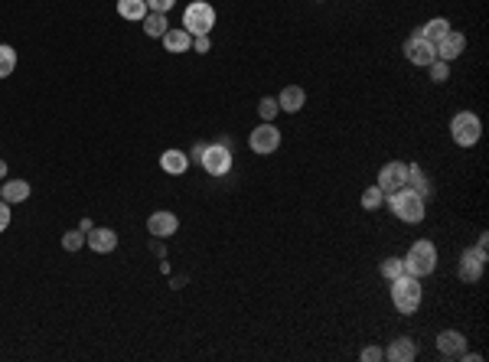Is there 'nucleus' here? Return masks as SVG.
Here are the masks:
<instances>
[{"instance_id": "f257e3e1", "label": "nucleus", "mask_w": 489, "mask_h": 362, "mask_svg": "<svg viewBox=\"0 0 489 362\" xmlns=\"http://www.w3.org/2000/svg\"><path fill=\"white\" fill-rule=\"evenodd\" d=\"M421 301H424V291H421V278H414V274H398L395 281H391V304H395L398 314H418Z\"/></svg>"}, {"instance_id": "f03ea898", "label": "nucleus", "mask_w": 489, "mask_h": 362, "mask_svg": "<svg viewBox=\"0 0 489 362\" xmlns=\"http://www.w3.org/2000/svg\"><path fill=\"white\" fill-rule=\"evenodd\" d=\"M385 200H388L391 212H395L401 222H408V225L424 222V216H428V209H424V196H418L414 190H408V186H401V190L388 193Z\"/></svg>"}, {"instance_id": "7ed1b4c3", "label": "nucleus", "mask_w": 489, "mask_h": 362, "mask_svg": "<svg viewBox=\"0 0 489 362\" xmlns=\"http://www.w3.org/2000/svg\"><path fill=\"white\" fill-rule=\"evenodd\" d=\"M401 262H405V274L428 278V274H434V268H437V248L431 245V242H414Z\"/></svg>"}, {"instance_id": "20e7f679", "label": "nucleus", "mask_w": 489, "mask_h": 362, "mask_svg": "<svg viewBox=\"0 0 489 362\" xmlns=\"http://www.w3.org/2000/svg\"><path fill=\"white\" fill-rule=\"evenodd\" d=\"M215 26V7L206 0H192L190 7L183 10V30L192 36H209Z\"/></svg>"}, {"instance_id": "39448f33", "label": "nucleus", "mask_w": 489, "mask_h": 362, "mask_svg": "<svg viewBox=\"0 0 489 362\" xmlns=\"http://www.w3.org/2000/svg\"><path fill=\"white\" fill-rule=\"evenodd\" d=\"M451 138L457 147H473L480 144L483 138V121L473 115V111H460L457 118L451 121Z\"/></svg>"}, {"instance_id": "423d86ee", "label": "nucleus", "mask_w": 489, "mask_h": 362, "mask_svg": "<svg viewBox=\"0 0 489 362\" xmlns=\"http://www.w3.org/2000/svg\"><path fill=\"white\" fill-rule=\"evenodd\" d=\"M199 163H202V170H206L209 177H229L235 157H232V147L209 144L206 150H202V157H199Z\"/></svg>"}, {"instance_id": "0eeeda50", "label": "nucleus", "mask_w": 489, "mask_h": 362, "mask_svg": "<svg viewBox=\"0 0 489 362\" xmlns=\"http://www.w3.org/2000/svg\"><path fill=\"white\" fill-rule=\"evenodd\" d=\"M248 147H252L254 154H274L277 147H281V131L274 128V121H264L258 124L252 134H248Z\"/></svg>"}, {"instance_id": "6e6552de", "label": "nucleus", "mask_w": 489, "mask_h": 362, "mask_svg": "<svg viewBox=\"0 0 489 362\" xmlns=\"http://www.w3.org/2000/svg\"><path fill=\"white\" fill-rule=\"evenodd\" d=\"M483 268H486V252H480V248H463V254H460V264H457V274L460 281H466V284H476V281L483 278Z\"/></svg>"}, {"instance_id": "1a4fd4ad", "label": "nucleus", "mask_w": 489, "mask_h": 362, "mask_svg": "<svg viewBox=\"0 0 489 362\" xmlns=\"http://www.w3.org/2000/svg\"><path fill=\"white\" fill-rule=\"evenodd\" d=\"M405 59L411 62V66H418V69H428L431 62L437 59V49H434V43H428L424 36L414 33V36L405 43Z\"/></svg>"}, {"instance_id": "9d476101", "label": "nucleus", "mask_w": 489, "mask_h": 362, "mask_svg": "<svg viewBox=\"0 0 489 362\" xmlns=\"http://www.w3.org/2000/svg\"><path fill=\"white\" fill-rule=\"evenodd\" d=\"M405 183H408V163L391 160V163H385V167L379 170V183L375 186L388 196V193H395V190H401Z\"/></svg>"}, {"instance_id": "9b49d317", "label": "nucleus", "mask_w": 489, "mask_h": 362, "mask_svg": "<svg viewBox=\"0 0 489 362\" xmlns=\"http://www.w3.org/2000/svg\"><path fill=\"white\" fill-rule=\"evenodd\" d=\"M437 353H441L443 359H460V356L466 353V336L460 330H443L441 336H437Z\"/></svg>"}, {"instance_id": "f8f14e48", "label": "nucleus", "mask_w": 489, "mask_h": 362, "mask_svg": "<svg viewBox=\"0 0 489 362\" xmlns=\"http://www.w3.org/2000/svg\"><path fill=\"white\" fill-rule=\"evenodd\" d=\"M176 229H180V219L173 212H167V209H160V212H153L147 219V232L153 239H170V235H176Z\"/></svg>"}, {"instance_id": "ddd939ff", "label": "nucleus", "mask_w": 489, "mask_h": 362, "mask_svg": "<svg viewBox=\"0 0 489 362\" xmlns=\"http://www.w3.org/2000/svg\"><path fill=\"white\" fill-rule=\"evenodd\" d=\"M434 49H437V59L453 62L457 56H463V49H466V36H463V33H457V30H447V36H443L441 43H434Z\"/></svg>"}, {"instance_id": "4468645a", "label": "nucleus", "mask_w": 489, "mask_h": 362, "mask_svg": "<svg viewBox=\"0 0 489 362\" xmlns=\"http://www.w3.org/2000/svg\"><path fill=\"white\" fill-rule=\"evenodd\" d=\"M385 359H391V362H414V359H418V343H414L411 336L391 339L388 349H385Z\"/></svg>"}, {"instance_id": "2eb2a0df", "label": "nucleus", "mask_w": 489, "mask_h": 362, "mask_svg": "<svg viewBox=\"0 0 489 362\" xmlns=\"http://www.w3.org/2000/svg\"><path fill=\"white\" fill-rule=\"evenodd\" d=\"M163 49H167V53H190L192 49V33H186L183 26H170L167 33H163Z\"/></svg>"}, {"instance_id": "dca6fc26", "label": "nucleus", "mask_w": 489, "mask_h": 362, "mask_svg": "<svg viewBox=\"0 0 489 362\" xmlns=\"http://www.w3.org/2000/svg\"><path fill=\"white\" fill-rule=\"evenodd\" d=\"M85 242H88V248L98 254L105 252H115L118 248V232L115 229H92L88 235H85Z\"/></svg>"}, {"instance_id": "f3484780", "label": "nucleus", "mask_w": 489, "mask_h": 362, "mask_svg": "<svg viewBox=\"0 0 489 362\" xmlns=\"http://www.w3.org/2000/svg\"><path fill=\"white\" fill-rule=\"evenodd\" d=\"M277 105H281V111H287V115H297V111L307 105V92L300 85H287V88L277 95Z\"/></svg>"}, {"instance_id": "a211bd4d", "label": "nucleus", "mask_w": 489, "mask_h": 362, "mask_svg": "<svg viewBox=\"0 0 489 362\" xmlns=\"http://www.w3.org/2000/svg\"><path fill=\"white\" fill-rule=\"evenodd\" d=\"M30 193H33V186L26 183V180H7V183L0 186V200L4 202H26L30 200Z\"/></svg>"}, {"instance_id": "6ab92c4d", "label": "nucleus", "mask_w": 489, "mask_h": 362, "mask_svg": "<svg viewBox=\"0 0 489 362\" xmlns=\"http://www.w3.org/2000/svg\"><path fill=\"white\" fill-rule=\"evenodd\" d=\"M160 167H163V173H170V177H180V173L190 170V157H186L183 150H163Z\"/></svg>"}, {"instance_id": "aec40b11", "label": "nucleus", "mask_w": 489, "mask_h": 362, "mask_svg": "<svg viewBox=\"0 0 489 362\" xmlns=\"http://www.w3.org/2000/svg\"><path fill=\"white\" fill-rule=\"evenodd\" d=\"M408 190H414V193L418 196H424V200H428L431 196V183H428V173H424V170L418 167V163H408Z\"/></svg>"}, {"instance_id": "412c9836", "label": "nucleus", "mask_w": 489, "mask_h": 362, "mask_svg": "<svg viewBox=\"0 0 489 362\" xmlns=\"http://www.w3.org/2000/svg\"><path fill=\"white\" fill-rule=\"evenodd\" d=\"M447 30H451V20H443V16H434V20H428V24L421 26L418 36H424L428 43H441V39L447 36Z\"/></svg>"}, {"instance_id": "4be33fe9", "label": "nucleus", "mask_w": 489, "mask_h": 362, "mask_svg": "<svg viewBox=\"0 0 489 362\" xmlns=\"http://www.w3.org/2000/svg\"><path fill=\"white\" fill-rule=\"evenodd\" d=\"M118 14L124 20H144L150 10H147V0H118Z\"/></svg>"}, {"instance_id": "5701e85b", "label": "nucleus", "mask_w": 489, "mask_h": 362, "mask_svg": "<svg viewBox=\"0 0 489 362\" xmlns=\"http://www.w3.org/2000/svg\"><path fill=\"white\" fill-rule=\"evenodd\" d=\"M140 24H144V33H147V36H153V39H160L163 33L170 30V24H167V14H153V10L144 16V20H140Z\"/></svg>"}, {"instance_id": "b1692460", "label": "nucleus", "mask_w": 489, "mask_h": 362, "mask_svg": "<svg viewBox=\"0 0 489 362\" xmlns=\"http://www.w3.org/2000/svg\"><path fill=\"white\" fill-rule=\"evenodd\" d=\"M14 69H16V53H14V46L0 43V78L14 76Z\"/></svg>"}, {"instance_id": "393cba45", "label": "nucleus", "mask_w": 489, "mask_h": 362, "mask_svg": "<svg viewBox=\"0 0 489 362\" xmlns=\"http://www.w3.org/2000/svg\"><path fill=\"white\" fill-rule=\"evenodd\" d=\"M379 274H382L385 281H395L398 274H405V262H401V258H385V262L379 264Z\"/></svg>"}, {"instance_id": "a878e982", "label": "nucleus", "mask_w": 489, "mask_h": 362, "mask_svg": "<svg viewBox=\"0 0 489 362\" xmlns=\"http://www.w3.org/2000/svg\"><path fill=\"white\" fill-rule=\"evenodd\" d=\"M382 202H385V193L379 190V186H369L366 193H362V209H366V212H375V209H382Z\"/></svg>"}, {"instance_id": "bb28decb", "label": "nucleus", "mask_w": 489, "mask_h": 362, "mask_svg": "<svg viewBox=\"0 0 489 362\" xmlns=\"http://www.w3.org/2000/svg\"><path fill=\"white\" fill-rule=\"evenodd\" d=\"M428 72H431V82H447V78H451V62H443V59H434L428 66Z\"/></svg>"}, {"instance_id": "cd10ccee", "label": "nucleus", "mask_w": 489, "mask_h": 362, "mask_svg": "<svg viewBox=\"0 0 489 362\" xmlns=\"http://www.w3.org/2000/svg\"><path fill=\"white\" fill-rule=\"evenodd\" d=\"M258 115H261V121H274V118L281 115V105H277V98H261L258 101Z\"/></svg>"}, {"instance_id": "c85d7f7f", "label": "nucleus", "mask_w": 489, "mask_h": 362, "mask_svg": "<svg viewBox=\"0 0 489 362\" xmlns=\"http://www.w3.org/2000/svg\"><path fill=\"white\" fill-rule=\"evenodd\" d=\"M82 245H85V232L82 229H72V232L62 235V248H66V252H78Z\"/></svg>"}, {"instance_id": "c756f323", "label": "nucleus", "mask_w": 489, "mask_h": 362, "mask_svg": "<svg viewBox=\"0 0 489 362\" xmlns=\"http://www.w3.org/2000/svg\"><path fill=\"white\" fill-rule=\"evenodd\" d=\"M173 4L176 0H147V10H153V14H167Z\"/></svg>"}, {"instance_id": "7c9ffc66", "label": "nucleus", "mask_w": 489, "mask_h": 362, "mask_svg": "<svg viewBox=\"0 0 489 362\" xmlns=\"http://www.w3.org/2000/svg\"><path fill=\"white\" fill-rule=\"evenodd\" d=\"M362 359H366V362H379V359H385V349H379V346H366V349H362Z\"/></svg>"}, {"instance_id": "2f4dec72", "label": "nucleus", "mask_w": 489, "mask_h": 362, "mask_svg": "<svg viewBox=\"0 0 489 362\" xmlns=\"http://www.w3.org/2000/svg\"><path fill=\"white\" fill-rule=\"evenodd\" d=\"M192 49H196V53H209V49H212V39L209 36H192Z\"/></svg>"}, {"instance_id": "473e14b6", "label": "nucleus", "mask_w": 489, "mask_h": 362, "mask_svg": "<svg viewBox=\"0 0 489 362\" xmlns=\"http://www.w3.org/2000/svg\"><path fill=\"white\" fill-rule=\"evenodd\" d=\"M7 225H10V202L0 200V232H7Z\"/></svg>"}, {"instance_id": "72a5a7b5", "label": "nucleus", "mask_w": 489, "mask_h": 362, "mask_svg": "<svg viewBox=\"0 0 489 362\" xmlns=\"http://www.w3.org/2000/svg\"><path fill=\"white\" fill-rule=\"evenodd\" d=\"M78 229H82V232H85V235H88V232H92V229H95V225H92V219H82V225H78Z\"/></svg>"}, {"instance_id": "f704fd0d", "label": "nucleus", "mask_w": 489, "mask_h": 362, "mask_svg": "<svg viewBox=\"0 0 489 362\" xmlns=\"http://www.w3.org/2000/svg\"><path fill=\"white\" fill-rule=\"evenodd\" d=\"M486 242H489V235H486V232H483V235H480V242H476V248H480V252H486Z\"/></svg>"}, {"instance_id": "c9c22d12", "label": "nucleus", "mask_w": 489, "mask_h": 362, "mask_svg": "<svg viewBox=\"0 0 489 362\" xmlns=\"http://www.w3.org/2000/svg\"><path fill=\"white\" fill-rule=\"evenodd\" d=\"M4 177H7V163L0 160V180H4Z\"/></svg>"}, {"instance_id": "e433bc0d", "label": "nucleus", "mask_w": 489, "mask_h": 362, "mask_svg": "<svg viewBox=\"0 0 489 362\" xmlns=\"http://www.w3.org/2000/svg\"><path fill=\"white\" fill-rule=\"evenodd\" d=\"M320 4H323V0H320Z\"/></svg>"}]
</instances>
